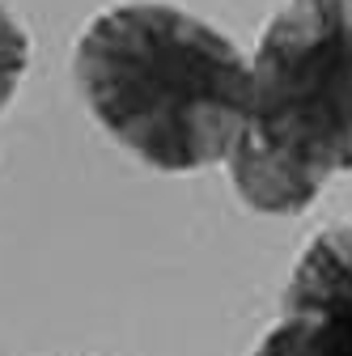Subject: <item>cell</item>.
<instances>
[{
  "label": "cell",
  "instance_id": "obj_1",
  "mask_svg": "<svg viewBox=\"0 0 352 356\" xmlns=\"http://www.w3.org/2000/svg\"><path fill=\"white\" fill-rule=\"evenodd\" d=\"M72 81L106 136L166 174L225 161L250 115V60L174 5H119L94 17L77 38Z\"/></svg>",
  "mask_w": 352,
  "mask_h": 356
},
{
  "label": "cell",
  "instance_id": "obj_4",
  "mask_svg": "<svg viewBox=\"0 0 352 356\" xmlns=\"http://www.w3.org/2000/svg\"><path fill=\"white\" fill-rule=\"evenodd\" d=\"M255 356H289V348H285V339L276 335V331H268L259 339V348H255Z\"/></svg>",
  "mask_w": 352,
  "mask_h": 356
},
{
  "label": "cell",
  "instance_id": "obj_3",
  "mask_svg": "<svg viewBox=\"0 0 352 356\" xmlns=\"http://www.w3.org/2000/svg\"><path fill=\"white\" fill-rule=\"evenodd\" d=\"M272 331L289 356H352V225H335L301 250Z\"/></svg>",
  "mask_w": 352,
  "mask_h": 356
},
{
  "label": "cell",
  "instance_id": "obj_2",
  "mask_svg": "<svg viewBox=\"0 0 352 356\" xmlns=\"http://www.w3.org/2000/svg\"><path fill=\"white\" fill-rule=\"evenodd\" d=\"M268 216L305 212L352 170V0H285L250 56V115L225 157Z\"/></svg>",
  "mask_w": 352,
  "mask_h": 356
}]
</instances>
